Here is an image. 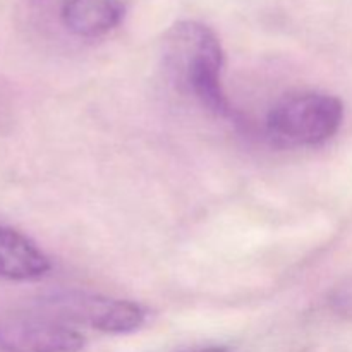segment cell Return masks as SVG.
Segmentation results:
<instances>
[{
  "instance_id": "2",
  "label": "cell",
  "mask_w": 352,
  "mask_h": 352,
  "mask_svg": "<svg viewBox=\"0 0 352 352\" xmlns=\"http://www.w3.org/2000/svg\"><path fill=\"white\" fill-rule=\"evenodd\" d=\"M344 105L322 91H299L278 100L267 117L268 136L280 146H318L336 136Z\"/></svg>"
},
{
  "instance_id": "4",
  "label": "cell",
  "mask_w": 352,
  "mask_h": 352,
  "mask_svg": "<svg viewBox=\"0 0 352 352\" xmlns=\"http://www.w3.org/2000/svg\"><path fill=\"white\" fill-rule=\"evenodd\" d=\"M43 308L71 325L89 327L103 333H129L144 323L140 305L126 299L65 292L43 302Z\"/></svg>"
},
{
  "instance_id": "7",
  "label": "cell",
  "mask_w": 352,
  "mask_h": 352,
  "mask_svg": "<svg viewBox=\"0 0 352 352\" xmlns=\"http://www.w3.org/2000/svg\"><path fill=\"white\" fill-rule=\"evenodd\" d=\"M336 305L339 306L340 311L347 313V315L352 316V284L347 285V287H342L339 292H337Z\"/></svg>"
},
{
  "instance_id": "1",
  "label": "cell",
  "mask_w": 352,
  "mask_h": 352,
  "mask_svg": "<svg viewBox=\"0 0 352 352\" xmlns=\"http://www.w3.org/2000/svg\"><path fill=\"white\" fill-rule=\"evenodd\" d=\"M162 60L181 91L219 116L229 113L222 88L223 50L217 34L198 21H179L162 41Z\"/></svg>"
},
{
  "instance_id": "5",
  "label": "cell",
  "mask_w": 352,
  "mask_h": 352,
  "mask_svg": "<svg viewBox=\"0 0 352 352\" xmlns=\"http://www.w3.org/2000/svg\"><path fill=\"white\" fill-rule=\"evenodd\" d=\"M52 263L28 236L0 226V278L30 282L45 277Z\"/></svg>"
},
{
  "instance_id": "6",
  "label": "cell",
  "mask_w": 352,
  "mask_h": 352,
  "mask_svg": "<svg viewBox=\"0 0 352 352\" xmlns=\"http://www.w3.org/2000/svg\"><path fill=\"white\" fill-rule=\"evenodd\" d=\"M122 0H65L62 21L76 36L95 38L116 30L124 19Z\"/></svg>"
},
{
  "instance_id": "8",
  "label": "cell",
  "mask_w": 352,
  "mask_h": 352,
  "mask_svg": "<svg viewBox=\"0 0 352 352\" xmlns=\"http://www.w3.org/2000/svg\"><path fill=\"white\" fill-rule=\"evenodd\" d=\"M189 352H234V351L223 349V347H208V349H198V351H189Z\"/></svg>"
},
{
  "instance_id": "3",
  "label": "cell",
  "mask_w": 352,
  "mask_h": 352,
  "mask_svg": "<svg viewBox=\"0 0 352 352\" xmlns=\"http://www.w3.org/2000/svg\"><path fill=\"white\" fill-rule=\"evenodd\" d=\"M85 337L48 309L0 318V352H79Z\"/></svg>"
}]
</instances>
